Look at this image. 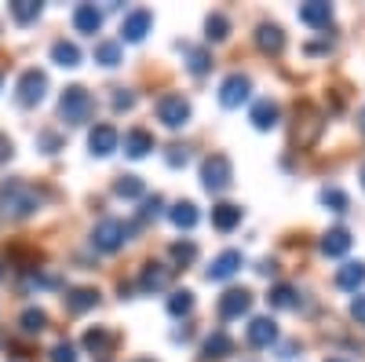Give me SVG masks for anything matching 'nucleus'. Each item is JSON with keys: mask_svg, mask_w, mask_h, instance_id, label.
I'll use <instances>...</instances> for the list:
<instances>
[{"mask_svg": "<svg viewBox=\"0 0 365 362\" xmlns=\"http://www.w3.org/2000/svg\"><path fill=\"white\" fill-rule=\"evenodd\" d=\"M0 208L11 216H29L41 208V194H37V187L22 183V179H11V183L0 187Z\"/></svg>", "mask_w": 365, "mask_h": 362, "instance_id": "obj_1", "label": "nucleus"}, {"mask_svg": "<svg viewBox=\"0 0 365 362\" xmlns=\"http://www.w3.org/2000/svg\"><path fill=\"white\" fill-rule=\"evenodd\" d=\"M125 241H128V227L120 220H103L96 231H91V246L103 249V253H117Z\"/></svg>", "mask_w": 365, "mask_h": 362, "instance_id": "obj_2", "label": "nucleus"}, {"mask_svg": "<svg viewBox=\"0 0 365 362\" xmlns=\"http://www.w3.org/2000/svg\"><path fill=\"white\" fill-rule=\"evenodd\" d=\"M201 183H205V191H212V194L227 191V187H230V161H227L223 154H212V158L201 165Z\"/></svg>", "mask_w": 365, "mask_h": 362, "instance_id": "obj_3", "label": "nucleus"}, {"mask_svg": "<svg viewBox=\"0 0 365 362\" xmlns=\"http://www.w3.org/2000/svg\"><path fill=\"white\" fill-rule=\"evenodd\" d=\"M58 110H63V117L70 121V125H81V121H88V114H91V96L84 92V88H66Z\"/></svg>", "mask_w": 365, "mask_h": 362, "instance_id": "obj_4", "label": "nucleus"}, {"mask_svg": "<svg viewBox=\"0 0 365 362\" xmlns=\"http://www.w3.org/2000/svg\"><path fill=\"white\" fill-rule=\"evenodd\" d=\"M158 117L165 121L168 129H179V125H187V117H190V106L182 96H161L158 99Z\"/></svg>", "mask_w": 365, "mask_h": 362, "instance_id": "obj_5", "label": "nucleus"}, {"mask_svg": "<svg viewBox=\"0 0 365 362\" xmlns=\"http://www.w3.org/2000/svg\"><path fill=\"white\" fill-rule=\"evenodd\" d=\"M44 88H48V77H44L41 70H26V74L19 77V103H22V106L41 103V99H44Z\"/></svg>", "mask_w": 365, "mask_h": 362, "instance_id": "obj_6", "label": "nucleus"}, {"mask_svg": "<svg viewBox=\"0 0 365 362\" xmlns=\"http://www.w3.org/2000/svg\"><path fill=\"white\" fill-rule=\"evenodd\" d=\"M249 77H241V74H230L227 81H223V88H220V103L223 106H241L249 99Z\"/></svg>", "mask_w": 365, "mask_h": 362, "instance_id": "obj_7", "label": "nucleus"}, {"mask_svg": "<svg viewBox=\"0 0 365 362\" xmlns=\"http://www.w3.org/2000/svg\"><path fill=\"white\" fill-rule=\"evenodd\" d=\"M168 282H172V267H165V263H146L143 275H139V289L143 293H161Z\"/></svg>", "mask_w": 365, "mask_h": 362, "instance_id": "obj_8", "label": "nucleus"}, {"mask_svg": "<svg viewBox=\"0 0 365 362\" xmlns=\"http://www.w3.org/2000/svg\"><path fill=\"white\" fill-rule=\"evenodd\" d=\"M249 304H252V293H249V289H230V293H223V300H220V318L245 315Z\"/></svg>", "mask_w": 365, "mask_h": 362, "instance_id": "obj_9", "label": "nucleus"}, {"mask_svg": "<svg viewBox=\"0 0 365 362\" xmlns=\"http://www.w3.org/2000/svg\"><path fill=\"white\" fill-rule=\"evenodd\" d=\"M150 22H154V15H150L146 8L132 11L125 22H120V41H143V34L150 29Z\"/></svg>", "mask_w": 365, "mask_h": 362, "instance_id": "obj_10", "label": "nucleus"}, {"mask_svg": "<svg viewBox=\"0 0 365 362\" xmlns=\"http://www.w3.org/2000/svg\"><path fill=\"white\" fill-rule=\"evenodd\" d=\"M117 143H120V136H117V129H110V125H99L96 132L88 136V146H91V154H99V158L113 154V150H117Z\"/></svg>", "mask_w": 365, "mask_h": 362, "instance_id": "obj_11", "label": "nucleus"}, {"mask_svg": "<svg viewBox=\"0 0 365 362\" xmlns=\"http://www.w3.org/2000/svg\"><path fill=\"white\" fill-rule=\"evenodd\" d=\"M274 341H278V326H274L270 318H252L249 322V344L252 348H270Z\"/></svg>", "mask_w": 365, "mask_h": 362, "instance_id": "obj_12", "label": "nucleus"}, {"mask_svg": "<svg viewBox=\"0 0 365 362\" xmlns=\"http://www.w3.org/2000/svg\"><path fill=\"white\" fill-rule=\"evenodd\" d=\"M237 267H241V253H237V249H227L223 256L212 260V267H208V278H212V282H223V278H230V275H234Z\"/></svg>", "mask_w": 365, "mask_h": 362, "instance_id": "obj_13", "label": "nucleus"}, {"mask_svg": "<svg viewBox=\"0 0 365 362\" xmlns=\"http://www.w3.org/2000/svg\"><path fill=\"white\" fill-rule=\"evenodd\" d=\"M150 150H154V136H150L146 129L125 132V154L128 158H143V154H150Z\"/></svg>", "mask_w": 365, "mask_h": 362, "instance_id": "obj_14", "label": "nucleus"}, {"mask_svg": "<svg viewBox=\"0 0 365 362\" xmlns=\"http://www.w3.org/2000/svg\"><path fill=\"white\" fill-rule=\"evenodd\" d=\"M99 26H103V15L96 11V4H81L73 11V29L77 34H96Z\"/></svg>", "mask_w": 365, "mask_h": 362, "instance_id": "obj_15", "label": "nucleus"}, {"mask_svg": "<svg viewBox=\"0 0 365 362\" xmlns=\"http://www.w3.org/2000/svg\"><path fill=\"white\" fill-rule=\"evenodd\" d=\"M347 249H351V234H347L344 227L329 231V234L322 238V253H325V256H344Z\"/></svg>", "mask_w": 365, "mask_h": 362, "instance_id": "obj_16", "label": "nucleus"}, {"mask_svg": "<svg viewBox=\"0 0 365 362\" xmlns=\"http://www.w3.org/2000/svg\"><path fill=\"white\" fill-rule=\"evenodd\" d=\"M96 304H99V293L96 289H70L66 293V311H73V315L96 308Z\"/></svg>", "mask_w": 365, "mask_h": 362, "instance_id": "obj_17", "label": "nucleus"}, {"mask_svg": "<svg viewBox=\"0 0 365 362\" xmlns=\"http://www.w3.org/2000/svg\"><path fill=\"white\" fill-rule=\"evenodd\" d=\"M241 223V208L237 205H216L212 208V227L216 231H234Z\"/></svg>", "mask_w": 365, "mask_h": 362, "instance_id": "obj_18", "label": "nucleus"}, {"mask_svg": "<svg viewBox=\"0 0 365 362\" xmlns=\"http://www.w3.org/2000/svg\"><path fill=\"white\" fill-rule=\"evenodd\" d=\"M252 125L256 129H274V125H278V106H274L270 99H259L256 106H252Z\"/></svg>", "mask_w": 365, "mask_h": 362, "instance_id": "obj_19", "label": "nucleus"}, {"mask_svg": "<svg viewBox=\"0 0 365 362\" xmlns=\"http://www.w3.org/2000/svg\"><path fill=\"white\" fill-rule=\"evenodd\" d=\"M230 351H234V341H230V333H223V329H216V333L205 341V358H223Z\"/></svg>", "mask_w": 365, "mask_h": 362, "instance_id": "obj_20", "label": "nucleus"}, {"mask_svg": "<svg viewBox=\"0 0 365 362\" xmlns=\"http://www.w3.org/2000/svg\"><path fill=\"white\" fill-rule=\"evenodd\" d=\"M365 282V263H344L336 271V286L340 289H358Z\"/></svg>", "mask_w": 365, "mask_h": 362, "instance_id": "obj_21", "label": "nucleus"}, {"mask_svg": "<svg viewBox=\"0 0 365 362\" xmlns=\"http://www.w3.org/2000/svg\"><path fill=\"white\" fill-rule=\"evenodd\" d=\"M110 344H113V333H106L103 326H96V329H88V333H84V348H88L91 355H106Z\"/></svg>", "mask_w": 365, "mask_h": 362, "instance_id": "obj_22", "label": "nucleus"}, {"mask_svg": "<svg viewBox=\"0 0 365 362\" xmlns=\"http://www.w3.org/2000/svg\"><path fill=\"white\" fill-rule=\"evenodd\" d=\"M299 19L307 22V26H318V29H322V26H329L332 8H329V4H318V0H314V4H303V8H299Z\"/></svg>", "mask_w": 365, "mask_h": 362, "instance_id": "obj_23", "label": "nucleus"}, {"mask_svg": "<svg viewBox=\"0 0 365 362\" xmlns=\"http://www.w3.org/2000/svg\"><path fill=\"white\" fill-rule=\"evenodd\" d=\"M256 41H259V48H263V51H274V55H278V51L285 48V37H282V29H278V26H259Z\"/></svg>", "mask_w": 365, "mask_h": 362, "instance_id": "obj_24", "label": "nucleus"}, {"mask_svg": "<svg viewBox=\"0 0 365 362\" xmlns=\"http://www.w3.org/2000/svg\"><path fill=\"white\" fill-rule=\"evenodd\" d=\"M51 59H55L58 66H77V63H81V51H77V44L55 41V44H51Z\"/></svg>", "mask_w": 365, "mask_h": 362, "instance_id": "obj_25", "label": "nucleus"}, {"mask_svg": "<svg viewBox=\"0 0 365 362\" xmlns=\"http://www.w3.org/2000/svg\"><path fill=\"white\" fill-rule=\"evenodd\" d=\"M22 333H29V337H34V333H41V329L48 326V315L41 311V308H29V311H22Z\"/></svg>", "mask_w": 365, "mask_h": 362, "instance_id": "obj_26", "label": "nucleus"}, {"mask_svg": "<svg viewBox=\"0 0 365 362\" xmlns=\"http://www.w3.org/2000/svg\"><path fill=\"white\" fill-rule=\"evenodd\" d=\"M172 223H175V227H187V231H190V227L197 223V213H194V205H190V201H179V205L172 208Z\"/></svg>", "mask_w": 365, "mask_h": 362, "instance_id": "obj_27", "label": "nucleus"}, {"mask_svg": "<svg viewBox=\"0 0 365 362\" xmlns=\"http://www.w3.org/2000/svg\"><path fill=\"white\" fill-rule=\"evenodd\" d=\"M11 15H15V22H34L41 15V4H34V0H15Z\"/></svg>", "mask_w": 365, "mask_h": 362, "instance_id": "obj_28", "label": "nucleus"}, {"mask_svg": "<svg viewBox=\"0 0 365 362\" xmlns=\"http://www.w3.org/2000/svg\"><path fill=\"white\" fill-rule=\"evenodd\" d=\"M96 59H99L103 66H117V63H120V44H117V41H103V44L96 48Z\"/></svg>", "mask_w": 365, "mask_h": 362, "instance_id": "obj_29", "label": "nucleus"}, {"mask_svg": "<svg viewBox=\"0 0 365 362\" xmlns=\"http://www.w3.org/2000/svg\"><path fill=\"white\" fill-rule=\"evenodd\" d=\"M182 51H187V59H190V74H205L208 70V55L201 51V48H190V44H182Z\"/></svg>", "mask_w": 365, "mask_h": 362, "instance_id": "obj_30", "label": "nucleus"}, {"mask_svg": "<svg viewBox=\"0 0 365 362\" xmlns=\"http://www.w3.org/2000/svg\"><path fill=\"white\" fill-rule=\"evenodd\" d=\"M194 308V296L187 293V289H182V293H172V300H168V311L172 315H187Z\"/></svg>", "mask_w": 365, "mask_h": 362, "instance_id": "obj_31", "label": "nucleus"}, {"mask_svg": "<svg viewBox=\"0 0 365 362\" xmlns=\"http://www.w3.org/2000/svg\"><path fill=\"white\" fill-rule=\"evenodd\" d=\"M172 256H175L179 263H194V260H197V246H194V241H175Z\"/></svg>", "mask_w": 365, "mask_h": 362, "instance_id": "obj_32", "label": "nucleus"}, {"mask_svg": "<svg viewBox=\"0 0 365 362\" xmlns=\"http://www.w3.org/2000/svg\"><path fill=\"white\" fill-rule=\"evenodd\" d=\"M292 296H296V293H292L289 286H278V289L270 293V304H274V308H296V300H292Z\"/></svg>", "mask_w": 365, "mask_h": 362, "instance_id": "obj_33", "label": "nucleus"}, {"mask_svg": "<svg viewBox=\"0 0 365 362\" xmlns=\"http://www.w3.org/2000/svg\"><path fill=\"white\" fill-rule=\"evenodd\" d=\"M117 194H120V198H139V194H143V183H139L135 176H125V179L117 183Z\"/></svg>", "mask_w": 365, "mask_h": 362, "instance_id": "obj_34", "label": "nucleus"}, {"mask_svg": "<svg viewBox=\"0 0 365 362\" xmlns=\"http://www.w3.org/2000/svg\"><path fill=\"white\" fill-rule=\"evenodd\" d=\"M322 201L332 205L336 213H344V208H347V198H344V191H336V187H325V191H322Z\"/></svg>", "mask_w": 365, "mask_h": 362, "instance_id": "obj_35", "label": "nucleus"}, {"mask_svg": "<svg viewBox=\"0 0 365 362\" xmlns=\"http://www.w3.org/2000/svg\"><path fill=\"white\" fill-rule=\"evenodd\" d=\"M227 37V19L223 15H212L208 19V41H223Z\"/></svg>", "mask_w": 365, "mask_h": 362, "instance_id": "obj_36", "label": "nucleus"}, {"mask_svg": "<svg viewBox=\"0 0 365 362\" xmlns=\"http://www.w3.org/2000/svg\"><path fill=\"white\" fill-rule=\"evenodd\" d=\"M51 362H77L73 344H55V348H51Z\"/></svg>", "mask_w": 365, "mask_h": 362, "instance_id": "obj_37", "label": "nucleus"}, {"mask_svg": "<svg viewBox=\"0 0 365 362\" xmlns=\"http://www.w3.org/2000/svg\"><path fill=\"white\" fill-rule=\"evenodd\" d=\"M158 213H161V198L154 194V198H146V205H143V213H139V216L150 220V216H158Z\"/></svg>", "mask_w": 365, "mask_h": 362, "instance_id": "obj_38", "label": "nucleus"}, {"mask_svg": "<svg viewBox=\"0 0 365 362\" xmlns=\"http://www.w3.org/2000/svg\"><path fill=\"white\" fill-rule=\"evenodd\" d=\"M351 315L365 326V296H354V304H351Z\"/></svg>", "mask_w": 365, "mask_h": 362, "instance_id": "obj_39", "label": "nucleus"}, {"mask_svg": "<svg viewBox=\"0 0 365 362\" xmlns=\"http://www.w3.org/2000/svg\"><path fill=\"white\" fill-rule=\"evenodd\" d=\"M168 165H187V150H182V146H172V154H168Z\"/></svg>", "mask_w": 365, "mask_h": 362, "instance_id": "obj_40", "label": "nucleus"}, {"mask_svg": "<svg viewBox=\"0 0 365 362\" xmlns=\"http://www.w3.org/2000/svg\"><path fill=\"white\" fill-rule=\"evenodd\" d=\"M41 143L48 146V154H55V150H58V136L55 132H41Z\"/></svg>", "mask_w": 365, "mask_h": 362, "instance_id": "obj_41", "label": "nucleus"}, {"mask_svg": "<svg viewBox=\"0 0 365 362\" xmlns=\"http://www.w3.org/2000/svg\"><path fill=\"white\" fill-rule=\"evenodd\" d=\"M11 158V139H4V136H0V165H4Z\"/></svg>", "mask_w": 365, "mask_h": 362, "instance_id": "obj_42", "label": "nucleus"}, {"mask_svg": "<svg viewBox=\"0 0 365 362\" xmlns=\"http://www.w3.org/2000/svg\"><path fill=\"white\" fill-rule=\"evenodd\" d=\"M132 103H135V99H132V96H120V92H117V96H113V106H132Z\"/></svg>", "mask_w": 365, "mask_h": 362, "instance_id": "obj_43", "label": "nucleus"}, {"mask_svg": "<svg viewBox=\"0 0 365 362\" xmlns=\"http://www.w3.org/2000/svg\"><path fill=\"white\" fill-rule=\"evenodd\" d=\"M358 129H361V132H365V110H361V114H358Z\"/></svg>", "mask_w": 365, "mask_h": 362, "instance_id": "obj_44", "label": "nucleus"}, {"mask_svg": "<svg viewBox=\"0 0 365 362\" xmlns=\"http://www.w3.org/2000/svg\"><path fill=\"white\" fill-rule=\"evenodd\" d=\"M358 176H361V183H365V165H361V172H358Z\"/></svg>", "mask_w": 365, "mask_h": 362, "instance_id": "obj_45", "label": "nucleus"}, {"mask_svg": "<svg viewBox=\"0 0 365 362\" xmlns=\"http://www.w3.org/2000/svg\"><path fill=\"white\" fill-rule=\"evenodd\" d=\"M329 362H347V358H329Z\"/></svg>", "mask_w": 365, "mask_h": 362, "instance_id": "obj_46", "label": "nucleus"}, {"mask_svg": "<svg viewBox=\"0 0 365 362\" xmlns=\"http://www.w3.org/2000/svg\"><path fill=\"white\" fill-rule=\"evenodd\" d=\"M0 278H4V267H0Z\"/></svg>", "mask_w": 365, "mask_h": 362, "instance_id": "obj_47", "label": "nucleus"}, {"mask_svg": "<svg viewBox=\"0 0 365 362\" xmlns=\"http://www.w3.org/2000/svg\"><path fill=\"white\" fill-rule=\"evenodd\" d=\"M139 362H150V358H139Z\"/></svg>", "mask_w": 365, "mask_h": 362, "instance_id": "obj_48", "label": "nucleus"}]
</instances>
